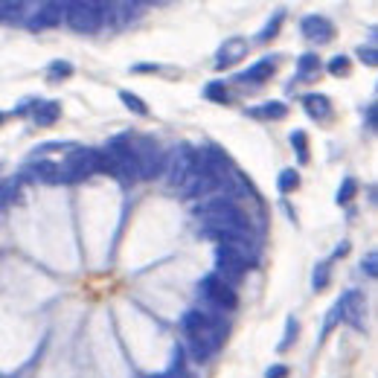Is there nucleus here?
I'll use <instances>...</instances> for the list:
<instances>
[{"label": "nucleus", "instance_id": "obj_29", "mask_svg": "<svg viewBox=\"0 0 378 378\" xmlns=\"http://www.w3.org/2000/svg\"><path fill=\"white\" fill-rule=\"evenodd\" d=\"M297 335H300V323H297L294 318H288V320H286V335H282V340L276 343V352H286L288 346L297 340Z\"/></svg>", "mask_w": 378, "mask_h": 378}, {"label": "nucleus", "instance_id": "obj_21", "mask_svg": "<svg viewBox=\"0 0 378 378\" xmlns=\"http://www.w3.org/2000/svg\"><path fill=\"white\" fill-rule=\"evenodd\" d=\"M276 189L282 195H288L294 193V189H300V172L297 169H282L279 178H276Z\"/></svg>", "mask_w": 378, "mask_h": 378}, {"label": "nucleus", "instance_id": "obj_1", "mask_svg": "<svg viewBox=\"0 0 378 378\" xmlns=\"http://www.w3.org/2000/svg\"><path fill=\"white\" fill-rule=\"evenodd\" d=\"M193 212L204 222V227H247V218L236 207L233 195H207L193 207Z\"/></svg>", "mask_w": 378, "mask_h": 378}, {"label": "nucleus", "instance_id": "obj_5", "mask_svg": "<svg viewBox=\"0 0 378 378\" xmlns=\"http://www.w3.org/2000/svg\"><path fill=\"white\" fill-rule=\"evenodd\" d=\"M198 291H201V297H204L215 311H233V308H239V294L233 291L230 282H225L218 274H207V276L201 279Z\"/></svg>", "mask_w": 378, "mask_h": 378}, {"label": "nucleus", "instance_id": "obj_14", "mask_svg": "<svg viewBox=\"0 0 378 378\" xmlns=\"http://www.w3.org/2000/svg\"><path fill=\"white\" fill-rule=\"evenodd\" d=\"M276 55H265V58H259L256 65H250L236 82H254V85H262V82H271V76L276 73V61H274Z\"/></svg>", "mask_w": 378, "mask_h": 378}, {"label": "nucleus", "instance_id": "obj_28", "mask_svg": "<svg viewBox=\"0 0 378 378\" xmlns=\"http://www.w3.org/2000/svg\"><path fill=\"white\" fill-rule=\"evenodd\" d=\"M329 279H332V268H329V262H320L318 268H314V274H311L314 291H323V288L329 286Z\"/></svg>", "mask_w": 378, "mask_h": 378}, {"label": "nucleus", "instance_id": "obj_35", "mask_svg": "<svg viewBox=\"0 0 378 378\" xmlns=\"http://www.w3.org/2000/svg\"><path fill=\"white\" fill-rule=\"evenodd\" d=\"M131 70H134V73H154V70H157V65H134Z\"/></svg>", "mask_w": 378, "mask_h": 378}, {"label": "nucleus", "instance_id": "obj_22", "mask_svg": "<svg viewBox=\"0 0 378 378\" xmlns=\"http://www.w3.org/2000/svg\"><path fill=\"white\" fill-rule=\"evenodd\" d=\"M119 99H122V105L129 108V111H134L137 117H148L151 111H148V105L137 97V93H131V90H119Z\"/></svg>", "mask_w": 378, "mask_h": 378}, {"label": "nucleus", "instance_id": "obj_2", "mask_svg": "<svg viewBox=\"0 0 378 378\" xmlns=\"http://www.w3.org/2000/svg\"><path fill=\"white\" fill-rule=\"evenodd\" d=\"M180 329H183L186 338L204 343L210 352H215L218 346L225 343V323L218 320L215 314L201 311V308H189L183 318H180Z\"/></svg>", "mask_w": 378, "mask_h": 378}, {"label": "nucleus", "instance_id": "obj_18", "mask_svg": "<svg viewBox=\"0 0 378 378\" xmlns=\"http://www.w3.org/2000/svg\"><path fill=\"white\" fill-rule=\"evenodd\" d=\"M247 117H254V119H268V122H279V119H286V117H288V105H286V102H279V99H274V102H262V105H256V108H250Z\"/></svg>", "mask_w": 378, "mask_h": 378}, {"label": "nucleus", "instance_id": "obj_9", "mask_svg": "<svg viewBox=\"0 0 378 378\" xmlns=\"http://www.w3.org/2000/svg\"><path fill=\"white\" fill-rule=\"evenodd\" d=\"M338 320H343L346 326H352V329H364V318H367V297L361 291H346L338 303Z\"/></svg>", "mask_w": 378, "mask_h": 378}, {"label": "nucleus", "instance_id": "obj_16", "mask_svg": "<svg viewBox=\"0 0 378 378\" xmlns=\"http://www.w3.org/2000/svg\"><path fill=\"white\" fill-rule=\"evenodd\" d=\"M26 178H36V180H44V183H65V178H61V166L58 163H50V161H38L33 166L23 169Z\"/></svg>", "mask_w": 378, "mask_h": 378}, {"label": "nucleus", "instance_id": "obj_17", "mask_svg": "<svg viewBox=\"0 0 378 378\" xmlns=\"http://www.w3.org/2000/svg\"><path fill=\"white\" fill-rule=\"evenodd\" d=\"M58 117H61V102H55V99H38L33 105V119H36V125H41V129L53 125Z\"/></svg>", "mask_w": 378, "mask_h": 378}, {"label": "nucleus", "instance_id": "obj_27", "mask_svg": "<svg viewBox=\"0 0 378 378\" xmlns=\"http://www.w3.org/2000/svg\"><path fill=\"white\" fill-rule=\"evenodd\" d=\"M23 12H26V4H0V21H6V23H15V21H21L23 18Z\"/></svg>", "mask_w": 378, "mask_h": 378}, {"label": "nucleus", "instance_id": "obj_36", "mask_svg": "<svg viewBox=\"0 0 378 378\" xmlns=\"http://www.w3.org/2000/svg\"><path fill=\"white\" fill-rule=\"evenodd\" d=\"M4 122H6V114H4V111H0V125H4Z\"/></svg>", "mask_w": 378, "mask_h": 378}, {"label": "nucleus", "instance_id": "obj_32", "mask_svg": "<svg viewBox=\"0 0 378 378\" xmlns=\"http://www.w3.org/2000/svg\"><path fill=\"white\" fill-rule=\"evenodd\" d=\"M265 378H288V367L286 364H274L265 369Z\"/></svg>", "mask_w": 378, "mask_h": 378}, {"label": "nucleus", "instance_id": "obj_13", "mask_svg": "<svg viewBox=\"0 0 378 378\" xmlns=\"http://www.w3.org/2000/svg\"><path fill=\"white\" fill-rule=\"evenodd\" d=\"M65 21V4H41L38 12L26 21V26L33 29V33H41V29H53Z\"/></svg>", "mask_w": 378, "mask_h": 378}, {"label": "nucleus", "instance_id": "obj_20", "mask_svg": "<svg viewBox=\"0 0 378 378\" xmlns=\"http://www.w3.org/2000/svg\"><path fill=\"white\" fill-rule=\"evenodd\" d=\"M73 76V65L70 61H53V65L47 68V82L50 85H58V82H65V79H70Z\"/></svg>", "mask_w": 378, "mask_h": 378}, {"label": "nucleus", "instance_id": "obj_30", "mask_svg": "<svg viewBox=\"0 0 378 378\" xmlns=\"http://www.w3.org/2000/svg\"><path fill=\"white\" fill-rule=\"evenodd\" d=\"M355 195H358V180H355V178H346V180L340 183V189H338V198H335V201H338V204H350Z\"/></svg>", "mask_w": 378, "mask_h": 378}, {"label": "nucleus", "instance_id": "obj_33", "mask_svg": "<svg viewBox=\"0 0 378 378\" xmlns=\"http://www.w3.org/2000/svg\"><path fill=\"white\" fill-rule=\"evenodd\" d=\"M375 265H378V256H375V254H367V259L361 262V268L367 271V276H372V279H375V274H378V268H375Z\"/></svg>", "mask_w": 378, "mask_h": 378}, {"label": "nucleus", "instance_id": "obj_15", "mask_svg": "<svg viewBox=\"0 0 378 378\" xmlns=\"http://www.w3.org/2000/svg\"><path fill=\"white\" fill-rule=\"evenodd\" d=\"M303 108H306V114L311 119H318V122L332 117V102H329V97H323V93H306V97H303Z\"/></svg>", "mask_w": 378, "mask_h": 378}, {"label": "nucleus", "instance_id": "obj_34", "mask_svg": "<svg viewBox=\"0 0 378 378\" xmlns=\"http://www.w3.org/2000/svg\"><path fill=\"white\" fill-rule=\"evenodd\" d=\"M375 117H378L375 105H367V129H375Z\"/></svg>", "mask_w": 378, "mask_h": 378}, {"label": "nucleus", "instance_id": "obj_23", "mask_svg": "<svg viewBox=\"0 0 378 378\" xmlns=\"http://www.w3.org/2000/svg\"><path fill=\"white\" fill-rule=\"evenodd\" d=\"M282 21H286V9H276V12H274V18L265 23V29L259 33V41H262V44H268L271 38H276V36H279V26H282Z\"/></svg>", "mask_w": 378, "mask_h": 378}, {"label": "nucleus", "instance_id": "obj_25", "mask_svg": "<svg viewBox=\"0 0 378 378\" xmlns=\"http://www.w3.org/2000/svg\"><path fill=\"white\" fill-rule=\"evenodd\" d=\"M291 146H294V151H297V161H300V166H306L308 163V137H306V131H291Z\"/></svg>", "mask_w": 378, "mask_h": 378}, {"label": "nucleus", "instance_id": "obj_26", "mask_svg": "<svg viewBox=\"0 0 378 378\" xmlns=\"http://www.w3.org/2000/svg\"><path fill=\"white\" fill-rule=\"evenodd\" d=\"M326 70H329L332 76H350V70H352V58L340 53V55H335V58L329 61Z\"/></svg>", "mask_w": 378, "mask_h": 378}, {"label": "nucleus", "instance_id": "obj_7", "mask_svg": "<svg viewBox=\"0 0 378 378\" xmlns=\"http://www.w3.org/2000/svg\"><path fill=\"white\" fill-rule=\"evenodd\" d=\"M65 21L73 33H85V36L97 33V29L105 23L99 4H65Z\"/></svg>", "mask_w": 378, "mask_h": 378}, {"label": "nucleus", "instance_id": "obj_6", "mask_svg": "<svg viewBox=\"0 0 378 378\" xmlns=\"http://www.w3.org/2000/svg\"><path fill=\"white\" fill-rule=\"evenodd\" d=\"M134 157H137V172L143 180H154L157 175L163 172V151L151 137H137L131 140Z\"/></svg>", "mask_w": 378, "mask_h": 378}, {"label": "nucleus", "instance_id": "obj_11", "mask_svg": "<svg viewBox=\"0 0 378 378\" xmlns=\"http://www.w3.org/2000/svg\"><path fill=\"white\" fill-rule=\"evenodd\" d=\"M300 33L314 44H329L335 38V23L323 15H308L300 21Z\"/></svg>", "mask_w": 378, "mask_h": 378}, {"label": "nucleus", "instance_id": "obj_31", "mask_svg": "<svg viewBox=\"0 0 378 378\" xmlns=\"http://www.w3.org/2000/svg\"><path fill=\"white\" fill-rule=\"evenodd\" d=\"M355 53H358V58L364 61L367 68H375V65H378V53H375V47H364V44H361Z\"/></svg>", "mask_w": 378, "mask_h": 378}, {"label": "nucleus", "instance_id": "obj_12", "mask_svg": "<svg viewBox=\"0 0 378 378\" xmlns=\"http://www.w3.org/2000/svg\"><path fill=\"white\" fill-rule=\"evenodd\" d=\"M247 50H250L247 38H242V36H230V38L222 44V50H218V55H215V68H218V70L233 68L236 61H242V58L247 55Z\"/></svg>", "mask_w": 378, "mask_h": 378}, {"label": "nucleus", "instance_id": "obj_19", "mask_svg": "<svg viewBox=\"0 0 378 378\" xmlns=\"http://www.w3.org/2000/svg\"><path fill=\"white\" fill-rule=\"evenodd\" d=\"M320 58L314 55V53H306V55H300V61H297V79L300 82H308V79H314L320 73Z\"/></svg>", "mask_w": 378, "mask_h": 378}, {"label": "nucleus", "instance_id": "obj_37", "mask_svg": "<svg viewBox=\"0 0 378 378\" xmlns=\"http://www.w3.org/2000/svg\"><path fill=\"white\" fill-rule=\"evenodd\" d=\"M146 378H163V372H161V375H146Z\"/></svg>", "mask_w": 378, "mask_h": 378}, {"label": "nucleus", "instance_id": "obj_4", "mask_svg": "<svg viewBox=\"0 0 378 378\" xmlns=\"http://www.w3.org/2000/svg\"><path fill=\"white\" fill-rule=\"evenodd\" d=\"M97 172H102V148H76L65 157V166H61L65 183H79Z\"/></svg>", "mask_w": 378, "mask_h": 378}, {"label": "nucleus", "instance_id": "obj_3", "mask_svg": "<svg viewBox=\"0 0 378 378\" xmlns=\"http://www.w3.org/2000/svg\"><path fill=\"white\" fill-rule=\"evenodd\" d=\"M105 157H108V175H114V178L122 180V183H134V180H140L137 157H134L131 140L114 137V140L108 143V148H105Z\"/></svg>", "mask_w": 378, "mask_h": 378}, {"label": "nucleus", "instance_id": "obj_24", "mask_svg": "<svg viewBox=\"0 0 378 378\" xmlns=\"http://www.w3.org/2000/svg\"><path fill=\"white\" fill-rule=\"evenodd\" d=\"M204 97H207L210 102L225 105V102L230 99V93H227V85H225V82H210V85L204 87Z\"/></svg>", "mask_w": 378, "mask_h": 378}, {"label": "nucleus", "instance_id": "obj_8", "mask_svg": "<svg viewBox=\"0 0 378 378\" xmlns=\"http://www.w3.org/2000/svg\"><path fill=\"white\" fill-rule=\"evenodd\" d=\"M215 268H218L215 274L233 286V282L244 279V274H247V256L242 254V250H233V247L218 244V247H215Z\"/></svg>", "mask_w": 378, "mask_h": 378}, {"label": "nucleus", "instance_id": "obj_10", "mask_svg": "<svg viewBox=\"0 0 378 378\" xmlns=\"http://www.w3.org/2000/svg\"><path fill=\"white\" fill-rule=\"evenodd\" d=\"M198 166V151H193L189 146H180L172 157V166H169V186H180L186 180V175Z\"/></svg>", "mask_w": 378, "mask_h": 378}]
</instances>
